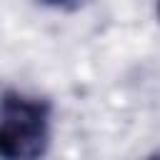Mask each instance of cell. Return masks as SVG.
<instances>
[{
	"label": "cell",
	"mask_w": 160,
	"mask_h": 160,
	"mask_svg": "<svg viewBox=\"0 0 160 160\" xmlns=\"http://www.w3.org/2000/svg\"><path fill=\"white\" fill-rule=\"evenodd\" d=\"M50 142V105L15 90L2 92L0 105V155L8 160H32L45 155Z\"/></svg>",
	"instance_id": "cell-1"
},
{
	"label": "cell",
	"mask_w": 160,
	"mask_h": 160,
	"mask_svg": "<svg viewBox=\"0 0 160 160\" xmlns=\"http://www.w3.org/2000/svg\"><path fill=\"white\" fill-rule=\"evenodd\" d=\"M45 2H50V5H58V8H68V5H75L78 0H45Z\"/></svg>",
	"instance_id": "cell-2"
},
{
	"label": "cell",
	"mask_w": 160,
	"mask_h": 160,
	"mask_svg": "<svg viewBox=\"0 0 160 160\" xmlns=\"http://www.w3.org/2000/svg\"><path fill=\"white\" fill-rule=\"evenodd\" d=\"M158 18H160V0H158Z\"/></svg>",
	"instance_id": "cell-3"
}]
</instances>
